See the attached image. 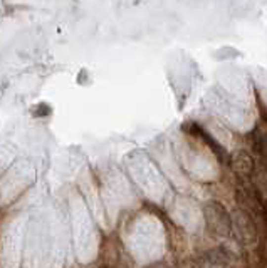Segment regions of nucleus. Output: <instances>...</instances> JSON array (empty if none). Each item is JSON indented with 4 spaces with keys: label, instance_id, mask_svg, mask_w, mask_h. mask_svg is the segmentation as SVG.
Instances as JSON below:
<instances>
[{
    "label": "nucleus",
    "instance_id": "1",
    "mask_svg": "<svg viewBox=\"0 0 267 268\" xmlns=\"http://www.w3.org/2000/svg\"><path fill=\"white\" fill-rule=\"evenodd\" d=\"M203 218L207 230L214 236L225 238L232 233V215L219 201H207L203 205Z\"/></svg>",
    "mask_w": 267,
    "mask_h": 268
},
{
    "label": "nucleus",
    "instance_id": "2",
    "mask_svg": "<svg viewBox=\"0 0 267 268\" xmlns=\"http://www.w3.org/2000/svg\"><path fill=\"white\" fill-rule=\"evenodd\" d=\"M232 231L237 235L240 243L245 246H254L257 243V240H259L256 221L242 208L235 210L234 215H232Z\"/></svg>",
    "mask_w": 267,
    "mask_h": 268
},
{
    "label": "nucleus",
    "instance_id": "3",
    "mask_svg": "<svg viewBox=\"0 0 267 268\" xmlns=\"http://www.w3.org/2000/svg\"><path fill=\"white\" fill-rule=\"evenodd\" d=\"M230 164L239 176H245V178L251 176V174L254 173V169H256V163H254L252 156L244 150H239L232 154Z\"/></svg>",
    "mask_w": 267,
    "mask_h": 268
},
{
    "label": "nucleus",
    "instance_id": "4",
    "mask_svg": "<svg viewBox=\"0 0 267 268\" xmlns=\"http://www.w3.org/2000/svg\"><path fill=\"white\" fill-rule=\"evenodd\" d=\"M239 199L240 203H242V210L247 211L249 215L251 213H257L259 216H264L266 215V210L264 206H262L261 199L257 198V194L254 193V191H239Z\"/></svg>",
    "mask_w": 267,
    "mask_h": 268
},
{
    "label": "nucleus",
    "instance_id": "5",
    "mask_svg": "<svg viewBox=\"0 0 267 268\" xmlns=\"http://www.w3.org/2000/svg\"><path fill=\"white\" fill-rule=\"evenodd\" d=\"M200 268H228L227 257L220 250H210L198 258Z\"/></svg>",
    "mask_w": 267,
    "mask_h": 268
},
{
    "label": "nucleus",
    "instance_id": "6",
    "mask_svg": "<svg viewBox=\"0 0 267 268\" xmlns=\"http://www.w3.org/2000/svg\"><path fill=\"white\" fill-rule=\"evenodd\" d=\"M256 144L262 154H267V131H257L256 133Z\"/></svg>",
    "mask_w": 267,
    "mask_h": 268
}]
</instances>
